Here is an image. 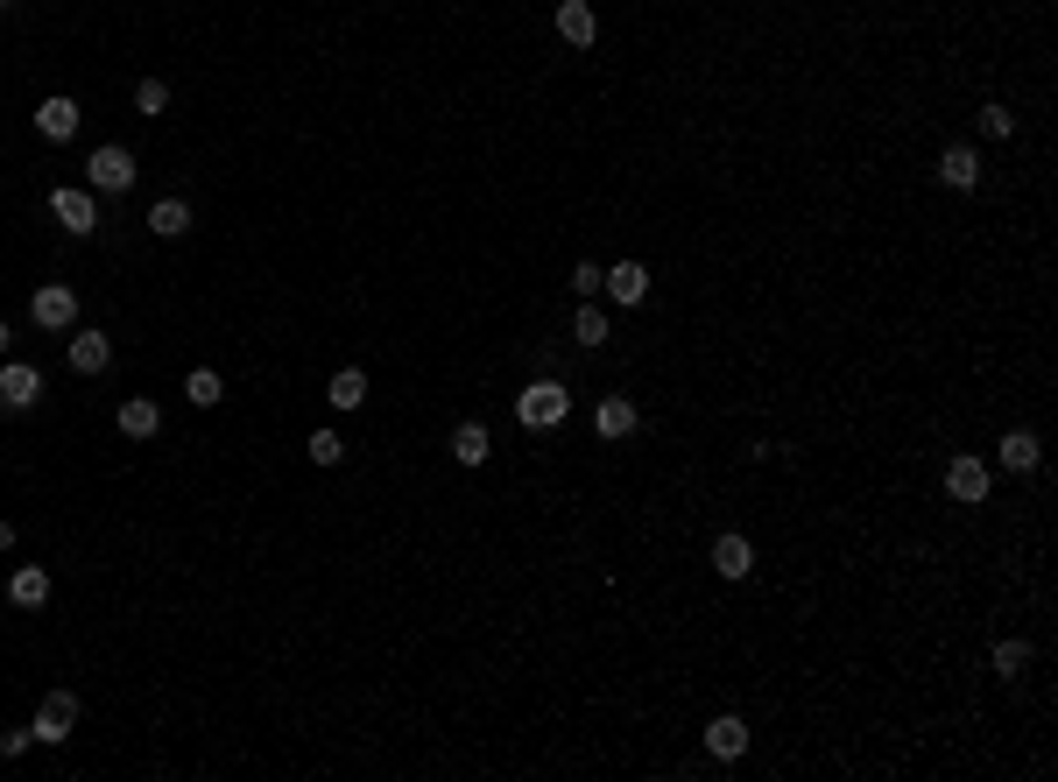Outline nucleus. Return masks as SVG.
<instances>
[{
    "label": "nucleus",
    "instance_id": "nucleus-27",
    "mask_svg": "<svg viewBox=\"0 0 1058 782\" xmlns=\"http://www.w3.org/2000/svg\"><path fill=\"white\" fill-rule=\"evenodd\" d=\"M311 459H318V465H339V459H346V444H339V430H318V438H311Z\"/></svg>",
    "mask_w": 1058,
    "mask_h": 782
},
{
    "label": "nucleus",
    "instance_id": "nucleus-3",
    "mask_svg": "<svg viewBox=\"0 0 1058 782\" xmlns=\"http://www.w3.org/2000/svg\"><path fill=\"white\" fill-rule=\"evenodd\" d=\"M50 212H57V225H64V233H93L99 225V205H93V191H50Z\"/></svg>",
    "mask_w": 1058,
    "mask_h": 782
},
{
    "label": "nucleus",
    "instance_id": "nucleus-15",
    "mask_svg": "<svg viewBox=\"0 0 1058 782\" xmlns=\"http://www.w3.org/2000/svg\"><path fill=\"white\" fill-rule=\"evenodd\" d=\"M8 599H14V607H42V599H50V571L22 564V571L8 578Z\"/></svg>",
    "mask_w": 1058,
    "mask_h": 782
},
{
    "label": "nucleus",
    "instance_id": "nucleus-19",
    "mask_svg": "<svg viewBox=\"0 0 1058 782\" xmlns=\"http://www.w3.org/2000/svg\"><path fill=\"white\" fill-rule=\"evenodd\" d=\"M156 424H162V416H156V402H142V395H134V402H121V438H156Z\"/></svg>",
    "mask_w": 1058,
    "mask_h": 782
},
{
    "label": "nucleus",
    "instance_id": "nucleus-14",
    "mask_svg": "<svg viewBox=\"0 0 1058 782\" xmlns=\"http://www.w3.org/2000/svg\"><path fill=\"white\" fill-rule=\"evenodd\" d=\"M148 233H162V240L191 233V205L184 198H156V205H148Z\"/></svg>",
    "mask_w": 1058,
    "mask_h": 782
},
{
    "label": "nucleus",
    "instance_id": "nucleus-4",
    "mask_svg": "<svg viewBox=\"0 0 1058 782\" xmlns=\"http://www.w3.org/2000/svg\"><path fill=\"white\" fill-rule=\"evenodd\" d=\"M85 176H93V191H127L134 184V156H127V148H93Z\"/></svg>",
    "mask_w": 1058,
    "mask_h": 782
},
{
    "label": "nucleus",
    "instance_id": "nucleus-9",
    "mask_svg": "<svg viewBox=\"0 0 1058 782\" xmlns=\"http://www.w3.org/2000/svg\"><path fill=\"white\" fill-rule=\"evenodd\" d=\"M600 290H615V304H643V296H649V268L643 261H615L600 276Z\"/></svg>",
    "mask_w": 1058,
    "mask_h": 782
},
{
    "label": "nucleus",
    "instance_id": "nucleus-20",
    "mask_svg": "<svg viewBox=\"0 0 1058 782\" xmlns=\"http://www.w3.org/2000/svg\"><path fill=\"white\" fill-rule=\"evenodd\" d=\"M332 402H339V410H361V402H367V374L361 367H339L332 374Z\"/></svg>",
    "mask_w": 1058,
    "mask_h": 782
},
{
    "label": "nucleus",
    "instance_id": "nucleus-12",
    "mask_svg": "<svg viewBox=\"0 0 1058 782\" xmlns=\"http://www.w3.org/2000/svg\"><path fill=\"white\" fill-rule=\"evenodd\" d=\"M107 359H113L107 332H78V339H71V367H78V374H107Z\"/></svg>",
    "mask_w": 1058,
    "mask_h": 782
},
{
    "label": "nucleus",
    "instance_id": "nucleus-18",
    "mask_svg": "<svg viewBox=\"0 0 1058 782\" xmlns=\"http://www.w3.org/2000/svg\"><path fill=\"white\" fill-rule=\"evenodd\" d=\"M487 451H495V444H487L481 424H459V430H452V459H459V465H487Z\"/></svg>",
    "mask_w": 1058,
    "mask_h": 782
},
{
    "label": "nucleus",
    "instance_id": "nucleus-6",
    "mask_svg": "<svg viewBox=\"0 0 1058 782\" xmlns=\"http://www.w3.org/2000/svg\"><path fill=\"white\" fill-rule=\"evenodd\" d=\"M28 310H36V325H42V332H64V325H78V296H71L64 282L36 290V304H28Z\"/></svg>",
    "mask_w": 1058,
    "mask_h": 782
},
{
    "label": "nucleus",
    "instance_id": "nucleus-22",
    "mask_svg": "<svg viewBox=\"0 0 1058 782\" xmlns=\"http://www.w3.org/2000/svg\"><path fill=\"white\" fill-rule=\"evenodd\" d=\"M184 395H191V402H198V410H212V402H219V395H227V381H219V374H212V367H198V374H191V381H184Z\"/></svg>",
    "mask_w": 1058,
    "mask_h": 782
},
{
    "label": "nucleus",
    "instance_id": "nucleus-17",
    "mask_svg": "<svg viewBox=\"0 0 1058 782\" xmlns=\"http://www.w3.org/2000/svg\"><path fill=\"white\" fill-rule=\"evenodd\" d=\"M593 424H600V438H635V402L629 395H607Z\"/></svg>",
    "mask_w": 1058,
    "mask_h": 782
},
{
    "label": "nucleus",
    "instance_id": "nucleus-2",
    "mask_svg": "<svg viewBox=\"0 0 1058 782\" xmlns=\"http://www.w3.org/2000/svg\"><path fill=\"white\" fill-rule=\"evenodd\" d=\"M71 726H78V698H71V691H50V698H42V712H36V726H28V733L57 747V741H64Z\"/></svg>",
    "mask_w": 1058,
    "mask_h": 782
},
{
    "label": "nucleus",
    "instance_id": "nucleus-10",
    "mask_svg": "<svg viewBox=\"0 0 1058 782\" xmlns=\"http://www.w3.org/2000/svg\"><path fill=\"white\" fill-rule=\"evenodd\" d=\"M706 747H713L720 761H741V755H749V726H741L734 712H727V719H713V726H706Z\"/></svg>",
    "mask_w": 1058,
    "mask_h": 782
},
{
    "label": "nucleus",
    "instance_id": "nucleus-11",
    "mask_svg": "<svg viewBox=\"0 0 1058 782\" xmlns=\"http://www.w3.org/2000/svg\"><path fill=\"white\" fill-rule=\"evenodd\" d=\"M713 571H720V578H749V571H755L749 536H720V543H713Z\"/></svg>",
    "mask_w": 1058,
    "mask_h": 782
},
{
    "label": "nucleus",
    "instance_id": "nucleus-1",
    "mask_svg": "<svg viewBox=\"0 0 1058 782\" xmlns=\"http://www.w3.org/2000/svg\"><path fill=\"white\" fill-rule=\"evenodd\" d=\"M564 410H572V395H564V381H530L523 395H515V416H523L530 430H558Z\"/></svg>",
    "mask_w": 1058,
    "mask_h": 782
},
{
    "label": "nucleus",
    "instance_id": "nucleus-5",
    "mask_svg": "<svg viewBox=\"0 0 1058 782\" xmlns=\"http://www.w3.org/2000/svg\"><path fill=\"white\" fill-rule=\"evenodd\" d=\"M36 395H42V374L28 367V359H8V367H0V410H28Z\"/></svg>",
    "mask_w": 1058,
    "mask_h": 782
},
{
    "label": "nucleus",
    "instance_id": "nucleus-28",
    "mask_svg": "<svg viewBox=\"0 0 1058 782\" xmlns=\"http://www.w3.org/2000/svg\"><path fill=\"white\" fill-rule=\"evenodd\" d=\"M572 290H579V296H593V290H600V268L579 261V268H572Z\"/></svg>",
    "mask_w": 1058,
    "mask_h": 782
},
{
    "label": "nucleus",
    "instance_id": "nucleus-21",
    "mask_svg": "<svg viewBox=\"0 0 1058 782\" xmlns=\"http://www.w3.org/2000/svg\"><path fill=\"white\" fill-rule=\"evenodd\" d=\"M1002 465H1009V473H1031V465H1037V438H1031V430H1009V438H1002Z\"/></svg>",
    "mask_w": 1058,
    "mask_h": 782
},
{
    "label": "nucleus",
    "instance_id": "nucleus-30",
    "mask_svg": "<svg viewBox=\"0 0 1058 782\" xmlns=\"http://www.w3.org/2000/svg\"><path fill=\"white\" fill-rule=\"evenodd\" d=\"M0 353H8V325H0Z\"/></svg>",
    "mask_w": 1058,
    "mask_h": 782
},
{
    "label": "nucleus",
    "instance_id": "nucleus-29",
    "mask_svg": "<svg viewBox=\"0 0 1058 782\" xmlns=\"http://www.w3.org/2000/svg\"><path fill=\"white\" fill-rule=\"evenodd\" d=\"M0 550H14V522H0Z\"/></svg>",
    "mask_w": 1058,
    "mask_h": 782
},
{
    "label": "nucleus",
    "instance_id": "nucleus-16",
    "mask_svg": "<svg viewBox=\"0 0 1058 782\" xmlns=\"http://www.w3.org/2000/svg\"><path fill=\"white\" fill-rule=\"evenodd\" d=\"M938 176H946L952 191H974V184H981V162H974V148H946V156H938Z\"/></svg>",
    "mask_w": 1058,
    "mask_h": 782
},
{
    "label": "nucleus",
    "instance_id": "nucleus-26",
    "mask_svg": "<svg viewBox=\"0 0 1058 782\" xmlns=\"http://www.w3.org/2000/svg\"><path fill=\"white\" fill-rule=\"evenodd\" d=\"M1023 663H1031V649H1023V642H995V670H1002V676H1017Z\"/></svg>",
    "mask_w": 1058,
    "mask_h": 782
},
{
    "label": "nucleus",
    "instance_id": "nucleus-25",
    "mask_svg": "<svg viewBox=\"0 0 1058 782\" xmlns=\"http://www.w3.org/2000/svg\"><path fill=\"white\" fill-rule=\"evenodd\" d=\"M981 134L1009 142V134H1017V113H1009V107H981Z\"/></svg>",
    "mask_w": 1058,
    "mask_h": 782
},
{
    "label": "nucleus",
    "instance_id": "nucleus-31",
    "mask_svg": "<svg viewBox=\"0 0 1058 782\" xmlns=\"http://www.w3.org/2000/svg\"><path fill=\"white\" fill-rule=\"evenodd\" d=\"M0 8H8V0H0Z\"/></svg>",
    "mask_w": 1058,
    "mask_h": 782
},
{
    "label": "nucleus",
    "instance_id": "nucleus-7",
    "mask_svg": "<svg viewBox=\"0 0 1058 782\" xmlns=\"http://www.w3.org/2000/svg\"><path fill=\"white\" fill-rule=\"evenodd\" d=\"M78 99H64V93H57V99H42V107H36V134H42V142H71V134H78Z\"/></svg>",
    "mask_w": 1058,
    "mask_h": 782
},
{
    "label": "nucleus",
    "instance_id": "nucleus-8",
    "mask_svg": "<svg viewBox=\"0 0 1058 782\" xmlns=\"http://www.w3.org/2000/svg\"><path fill=\"white\" fill-rule=\"evenodd\" d=\"M946 493H952V501H988V465L960 451V459L946 465Z\"/></svg>",
    "mask_w": 1058,
    "mask_h": 782
},
{
    "label": "nucleus",
    "instance_id": "nucleus-24",
    "mask_svg": "<svg viewBox=\"0 0 1058 782\" xmlns=\"http://www.w3.org/2000/svg\"><path fill=\"white\" fill-rule=\"evenodd\" d=\"M134 107H142V113H162V107H170V85H162V78H142V85H134Z\"/></svg>",
    "mask_w": 1058,
    "mask_h": 782
},
{
    "label": "nucleus",
    "instance_id": "nucleus-23",
    "mask_svg": "<svg viewBox=\"0 0 1058 782\" xmlns=\"http://www.w3.org/2000/svg\"><path fill=\"white\" fill-rule=\"evenodd\" d=\"M572 339H579V345H607V310H593V304H586V310L572 318Z\"/></svg>",
    "mask_w": 1058,
    "mask_h": 782
},
{
    "label": "nucleus",
    "instance_id": "nucleus-13",
    "mask_svg": "<svg viewBox=\"0 0 1058 782\" xmlns=\"http://www.w3.org/2000/svg\"><path fill=\"white\" fill-rule=\"evenodd\" d=\"M593 28H600V22H593V8H586V0H558V36H564V42H579V50H586V42H593Z\"/></svg>",
    "mask_w": 1058,
    "mask_h": 782
}]
</instances>
